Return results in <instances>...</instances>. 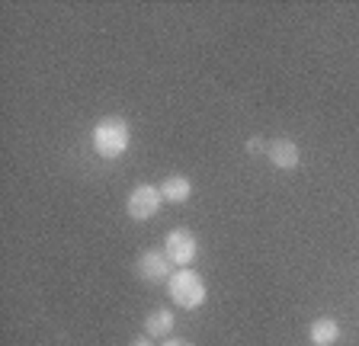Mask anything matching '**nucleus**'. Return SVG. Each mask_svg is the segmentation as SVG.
Returning <instances> with one entry per match:
<instances>
[{
    "mask_svg": "<svg viewBox=\"0 0 359 346\" xmlns=\"http://www.w3.org/2000/svg\"><path fill=\"white\" fill-rule=\"evenodd\" d=\"M93 148H97L100 158L112 160L126 154L128 148V125L122 119H103L97 128H93Z\"/></svg>",
    "mask_w": 359,
    "mask_h": 346,
    "instance_id": "1",
    "label": "nucleus"
},
{
    "mask_svg": "<svg viewBox=\"0 0 359 346\" xmlns=\"http://www.w3.org/2000/svg\"><path fill=\"white\" fill-rule=\"evenodd\" d=\"M170 298L180 308H199L205 301V286L193 270H180L170 276Z\"/></svg>",
    "mask_w": 359,
    "mask_h": 346,
    "instance_id": "2",
    "label": "nucleus"
},
{
    "mask_svg": "<svg viewBox=\"0 0 359 346\" xmlns=\"http://www.w3.org/2000/svg\"><path fill=\"white\" fill-rule=\"evenodd\" d=\"M164 254L170 256V263H177V266H189V263L196 260V237H193L189 231H183V228H177V231L167 234Z\"/></svg>",
    "mask_w": 359,
    "mask_h": 346,
    "instance_id": "3",
    "label": "nucleus"
},
{
    "mask_svg": "<svg viewBox=\"0 0 359 346\" xmlns=\"http://www.w3.org/2000/svg\"><path fill=\"white\" fill-rule=\"evenodd\" d=\"M161 189H154V186H138V189H132V196H128V215L132 219H138V221H144V219H151L157 209H161Z\"/></svg>",
    "mask_w": 359,
    "mask_h": 346,
    "instance_id": "4",
    "label": "nucleus"
},
{
    "mask_svg": "<svg viewBox=\"0 0 359 346\" xmlns=\"http://www.w3.org/2000/svg\"><path fill=\"white\" fill-rule=\"evenodd\" d=\"M170 256L157 254V250H148V254L138 256V272H142L148 282H161V279L170 276Z\"/></svg>",
    "mask_w": 359,
    "mask_h": 346,
    "instance_id": "5",
    "label": "nucleus"
},
{
    "mask_svg": "<svg viewBox=\"0 0 359 346\" xmlns=\"http://www.w3.org/2000/svg\"><path fill=\"white\" fill-rule=\"evenodd\" d=\"M269 158H273V164L276 167L292 170V167L299 164V148H295L289 138H279V141H273V148H269Z\"/></svg>",
    "mask_w": 359,
    "mask_h": 346,
    "instance_id": "6",
    "label": "nucleus"
},
{
    "mask_svg": "<svg viewBox=\"0 0 359 346\" xmlns=\"http://www.w3.org/2000/svg\"><path fill=\"white\" fill-rule=\"evenodd\" d=\"M337 337H340V327H337V321H330V317H321V321L311 324L314 346H330V343H337Z\"/></svg>",
    "mask_w": 359,
    "mask_h": 346,
    "instance_id": "7",
    "label": "nucleus"
},
{
    "mask_svg": "<svg viewBox=\"0 0 359 346\" xmlns=\"http://www.w3.org/2000/svg\"><path fill=\"white\" fill-rule=\"evenodd\" d=\"M161 196L170 199V202H187L189 199V180L187 177H167L164 186H161Z\"/></svg>",
    "mask_w": 359,
    "mask_h": 346,
    "instance_id": "8",
    "label": "nucleus"
},
{
    "mask_svg": "<svg viewBox=\"0 0 359 346\" xmlns=\"http://www.w3.org/2000/svg\"><path fill=\"white\" fill-rule=\"evenodd\" d=\"M144 327H148L151 337H164V333L173 331V314L161 308V311H154V314H148V324H144Z\"/></svg>",
    "mask_w": 359,
    "mask_h": 346,
    "instance_id": "9",
    "label": "nucleus"
},
{
    "mask_svg": "<svg viewBox=\"0 0 359 346\" xmlns=\"http://www.w3.org/2000/svg\"><path fill=\"white\" fill-rule=\"evenodd\" d=\"M164 346H189V343H183V340H170V343H164Z\"/></svg>",
    "mask_w": 359,
    "mask_h": 346,
    "instance_id": "10",
    "label": "nucleus"
},
{
    "mask_svg": "<svg viewBox=\"0 0 359 346\" xmlns=\"http://www.w3.org/2000/svg\"><path fill=\"white\" fill-rule=\"evenodd\" d=\"M132 346H151V343H148V340H135Z\"/></svg>",
    "mask_w": 359,
    "mask_h": 346,
    "instance_id": "11",
    "label": "nucleus"
}]
</instances>
